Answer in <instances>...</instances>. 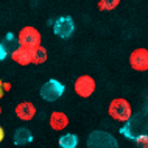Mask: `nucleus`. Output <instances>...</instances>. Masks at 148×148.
<instances>
[{"label":"nucleus","mask_w":148,"mask_h":148,"mask_svg":"<svg viewBox=\"0 0 148 148\" xmlns=\"http://www.w3.org/2000/svg\"><path fill=\"white\" fill-rule=\"evenodd\" d=\"M136 145L140 148H148V134H143L140 137L136 139Z\"/></svg>","instance_id":"dca6fc26"},{"label":"nucleus","mask_w":148,"mask_h":148,"mask_svg":"<svg viewBox=\"0 0 148 148\" xmlns=\"http://www.w3.org/2000/svg\"><path fill=\"white\" fill-rule=\"evenodd\" d=\"M62 94H64V86L58 79H49L41 87V97L45 101H56Z\"/></svg>","instance_id":"423d86ee"},{"label":"nucleus","mask_w":148,"mask_h":148,"mask_svg":"<svg viewBox=\"0 0 148 148\" xmlns=\"http://www.w3.org/2000/svg\"><path fill=\"white\" fill-rule=\"evenodd\" d=\"M3 139H5V130H3L2 126H0V142H2Z\"/></svg>","instance_id":"6ab92c4d"},{"label":"nucleus","mask_w":148,"mask_h":148,"mask_svg":"<svg viewBox=\"0 0 148 148\" xmlns=\"http://www.w3.org/2000/svg\"><path fill=\"white\" fill-rule=\"evenodd\" d=\"M14 112L21 120H23V122H30V120H33L34 115H36V106L31 101H21L16 106Z\"/></svg>","instance_id":"1a4fd4ad"},{"label":"nucleus","mask_w":148,"mask_h":148,"mask_svg":"<svg viewBox=\"0 0 148 148\" xmlns=\"http://www.w3.org/2000/svg\"><path fill=\"white\" fill-rule=\"evenodd\" d=\"M10 56L14 62H17L19 66H28V64H31V49L19 45L17 49L11 50Z\"/></svg>","instance_id":"9d476101"},{"label":"nucleus","mask_w":148,"mask_h":148,"mask_svg":"<svg viewBox=\"0 0 148 148\" xmlns=\"http://www.w3.org/2000/svg\"><path fill=\"white\" fill-rule=\"evenodd\" d=\"M67 125H69V117H67V114L61 112V111H53V112L50 114V126H51V130L62 131V130L67 128Z\"/></svg>","instance_id":"9b49d317"},{"label":"nucleus","mask_w":148,"mask_h":148,"mask_svg":"<svg viewBox=\"0 0 148 148\" xmlns=\"http://www.w3.org/2000/svg\"><path fill=\"white\" fill-rule=\"evenodd\" d=\"M120 5V0H100L98 10L100 11H112Z\"/></svg>","instance_id":"2eb2a0df"},{"label":"nucleus","mask_w":148,"mask_h":148,"mask_svg":"<svg viewBox=\"0 0 148 148\" xmlns=\"http://www.w3.org/2000/svg\"><path fill=\"white\" fill-rule=\"evenodd\" d=\"M108 114H109L111 119H114L115 122H128L133 115V108H131V103L128 100L119 97L114 98L112 101L108 106Z\"/></svg>","instance_id":"f03ea898"},{"label":"nucleus","mask_w":148,"mask_h":148,"mask_svg":"<svg viewBox=\"0 0 148 148\" xmlns=\"http://www.w3.org/2000/svg\"><path fill=\"white\" fill-rule=\"evenodd\" d=\"M120 133L128 139H133V140H136L143 134H148V117L142 114L134 115V117L131 115V119L125 122V126L120 130Z\"/></svg>","instance_id":"f257e3e1"},{"label":"nucleus","mask_w":148,"mask_h":148,"mask_svg":"<svg viewBox=\"0 0 148 148\" xmlns=\"http://www.w3.org/2000/svg\"><path fill=\"white\" fill-rule=\"evenodd\" d=\"M8 56V49H6V45L3 44V41H0V61H3Z\"/></svg>","instance_id":"f3484780"},{"label":"nucleus","mask_w":148,"mask_h":148,"mask_svg":"<svg viewBox=\"0 0 148 148\" xmlns=\"http://www.w3.org/2000/svg\"><path fill=\"white\" fill-rule=\"evenodd\" d=\"M117 140L108 131H92L87 137V147L90 148H117Z\"/></svg>","instance_id":"7ed1b4c3"},{"label":"nucleus","mask_w":148,"mask_h":148,"mask_svg":"<svg viewBox=\"0 0 148 148\" xmlns=\"http://www.w3.org/2000/svg\"><path fill=\"white\" fill-rule=\"evenodd\" d=\"M47 58H49V53L42 45H38L31 50V64H38V66L44 64L47 61Z\"/></svg>","instance_id":"ddd939ff"},{"label":"nucleus","mask_w":148,"mask_h":148,"mask_svg":"<svg viewBox=\"0 0 148 148\" xmlns=\"http://www.w3.org/2000/svg\"><path fill=\"white\" fill-rule=\"evenodd\" d=\"M0 114H2V106H0Z\"/></svg>","instance_id":"aec40b11"},{"label":"nucleus","mask_w":148,"mask_h":148,"mask_svg":"<svg viewBox=\"0 0 148 148\" xmlns=\"http://www.w3.org/2000/svg\"><path fill=\"white\" fill-rule=\"evenodd\" d=\"M33 140V136H31L28 128H19L14 133V143L16 145H28Z\"/></svg>","instance_id":"f8f14e48"},{"label":"nucleus","mask_w":148,"mask_h":148,"mask_svg":"<svg viewBox=\"0 0 148 148\" xmlns=\"http://www.w3.org/2000/svg\"><path fill=\"white\" fill-rule=\"evenodd\" d=\"M97 89V83L90 75H81L75 81V92L81 98H89Z\"/></svg>","instance_id":"39448f33"},{"label":"nucleus","mask_w":148,"mask_h":148,"mask_svg":"<svg viewBox=\"0 0 148 148\" xmlns=\"http://www.w3.org/2000/svg\"><path fill=\"white\" fill-rule=\"evenodd\" d=\"M41 42H42V36L34 27H30V25L23 27L17 34V44L19 45L28 47L31 50H33L34 47L41 45Z\"/></svg>","instance_id":"20e7f679"},{"label":"nucleus","mask_w":148,"mask_h":148,"mask_svg":"<svg viewBox=\"0 0 148 148\" xmlns=\"http://www.w3.org/2000/svg\"><path fill=\"white\" fill-rule=\"evenodd\" d=\"M130 66L136 72H147L148 70V49H136L130 55Z\"/></svg>","instance_id":"0eeeda50"},{"label":"nucleus","mask_w":148,"mask_h":148,"mask_svg":"<svg viewBox=\"0 0 148 148\" xmlns=\"http://www.w3.org/2000/svg\"><path fill=\"white\" fill-rule=\"evenodd\" d=\"M73 30H75L73 21H72V17H69V16L59 17L58 21L55 22V25H53V31H55V34L59 36V38H62V39L70 38L72 33H73Z\"/></svg>","instance_id":"6e6552de"},{"label":"nucleus","mask_w":148,"mask_h":148,"mask_svg":"<svg viewBox=\"0 0 148 148\" xmlns=\"http://www.w3.org/2000/svg\"><path fill=\"white\" fill-rule=\"evenodd\" d=\"M78 145V137L72 133H67L59 137V147L62 148H75Z\"/></svg>","instance_id":"4468645a"},{"label":"nucleus","mask_w":148,"mask_h":148,"mask_svg":"<svg viewBox=\"0 0 148 148\" xmlns=\"http://www.w3.org/2000/svg\"><path fill=\"white\" fill-rule=\"evenodd\" d=\"M5 92H6V89H5V83H3V81H0V98H3Z\"/></svg>","instance_id":"a211bd4d"}]
</instances>
